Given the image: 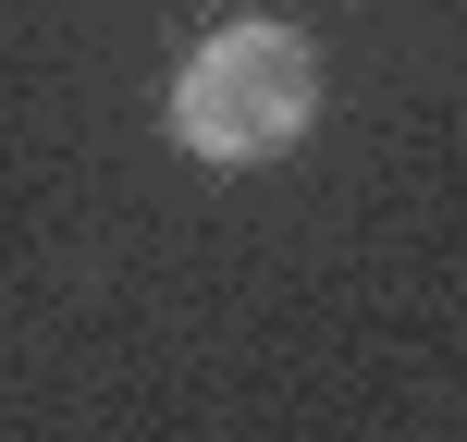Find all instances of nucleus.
<instances>
[{
    "label": "nucleus",
    "instance_id": "obj_1",
    "mask_svg": "<svg viewBox=\"0 0 467 442\" xmlns=\"http://www.w3.org/2000/svg\"><path fill=\"white\" fill-rule=\"evenodd\" d=\"M172 148L185 160H222V172H246V160H283V148L320 123V49L296 37V25H271V13H234L210 25V37L185 49V74H172Z\"/></svg>",
    "mask_w": 467,
    "mask_h": 442
}]
</instances>
